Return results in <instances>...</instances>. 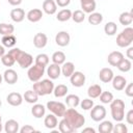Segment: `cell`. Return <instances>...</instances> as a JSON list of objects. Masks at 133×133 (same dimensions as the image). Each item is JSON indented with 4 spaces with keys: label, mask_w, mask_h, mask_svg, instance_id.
Returning <instances> with one entry per match:
<instances>
[{
    "label": "cell",
    "mask_w": 133,
    "mask_h": 133,
    "mask_svg": "<svg viewBox=\"0 0 133 133\" xmlns=\"http://www.w3.org/2000/svg\"><path fill=\"white\" fill-rule=\"evenodd\" d=\"M122 33H123L127 38H129L130 41H133V28H131V27H126V28L122 31Z\"/></svg>",
    "instance_id": "46"
},
{
    "label": "cell",
    "mask_w": 133,
    "mask_h": 133,
    "mask_svg": "<svg viewBox=\"0 0 133 133\" xmlns=\"http://www.w3.org/2000/svg\"><path fill=\"white\" fill-rule=\"evenodd\" d=\"M104 31H105V33L107 35L112 36V35H114L116 33L117 26H116V24L114 22H107L105 24V26H104Z\"/></svg>",
    "instance_id": "38"
},
{
    "label": "cell",
    "mask_w": 133,
    "mask_h": 133,
    "mask_svg": "<svg viewBox=\"0 0 133 133\" xmlns=\"http://www.w3.org/2000/svg\"><path fill=\"white\" fill-rule=\"evenodd\" d=\"M1 131H2V124L0 123V132H1Z\"/></svg>",
    "instance_id": "57"
},
{
    "label": "cell",
    "mask_w": 133,
    "mask_h": 133,
    "mask_svg": "<svg viewBox=\"0 0 133 133\" xmlns=\"http://www.w3.org/2000/svg\"><path fill=\"white\" fill-rule=\"evenodd\" d=\"M21 52H22V50L21 49H19V48H12L11 50H9L8 51V53L15 58V60L17 61V59H18V57H19V55L21 54Z\"/></svg>",
    "instance_id": "47"
},
{
    "label": "cell",
    "mask_w": 133,
    "mask_h": 133,
    "mask_svg": "<svg viewBox=\"0 0 133 133\" xmlns=\"http://www.w3.org/2000/svg\"><path fill=\"white\" fill-rule=\"evenodd\" d=\"M45 74V68L41 66L38 64H34V65H30L28 71H27V76L28 79L31 82H36L39 81L42 79V77Z\"/></svg>",
    "instance_id": "4"
},
{
    "label": "cell",
    "mask_w": 133,
    "mask_h": 133,
    "mask_svg": "<svg viewBox=\"0 0 133 133\" xmlns=\"http://www.w3.org/2000/svg\"><path fill=\"white\" fill-rule=\"evenodd\" d=\"M60 73H61V68L59 64H56V63L50 64L47 69V75L49 76V78L51 80H55V79L59 78Z\"/></svg>",
    "instance_id": "11"
},
{
    "label": "cell",
    "mask_w": 133,
    "mask_h": 133,
    "mask_svg": "<svg viewBox=\"0 0 133 133\" xmlns=\"http://www.w3.org/2000/svg\"><path fill=\"white\" fill-rule=\"evenodd\" d=\"M81 8L86 14H91L96 9V1L95 0H80Z\"/></svg>",
    "instance_id": "19"
},
{
    "label": "cell",
    "mask_w": 133,
    "mask_h": 133,
    "mask_svg": "<svg viewBox=\"0 0 133 133\" xmlns=\"http://www.w3.org/2000/svg\"><path fill=\"white\" fill-rule=\"evenodd\" d=\"M14 30H15L14 25L7 24V23H0V34H2V35L12 34Z\"/></svg>",
    "instance_id": "39"
},
{
    "label": "cell",
    "mask_w": 133,
    "mask_h": 133,
    "mask_svg": "<svg viewBox=\"0 0 133 133\" xmlns=\"http://www.w3.org/2000/svg\"><path fill=\"white\" fill-rule=\"evenodd\" d=\"M55 2L59 7H65V6H68L70 4L71 0H56Z\"/></svg>",
    "instance_id": "51"
},
{
    "label": "cell",
    "mask_w": 133,
    "mask_h": 133,
    "mask_svg": "<svg viewBox=\"0 0 133 133\" xmlns=\"http://www.w3.org/2000/svg\"><path fill=\"white\" fill-rule=\"evenodd\" d=\"M1 61H2V63H3L5 66H12V65L15 64V62H16L15 58H14L9 53L4 54V55L1 57Z\"/></svg>",
    "instance_id": "42"
},
{
    "label": "cell",
    "mask_w": 133,
    "mask_h": 133,
    "mask_svg": "<svg viewBox=\"0 0 133 133\" xmlns=\"http://www.w3.org/2000/svg\"><path fill=\"white\" fill-rule=\"evenodd\" d=\"M26 18L29 22H32V23H36L38 21H41V19L43 18V11L39 9V8H33V9H30L27 15H26Z\"/></svg>",
    "instance_id": "13"
},
{
    "label": "cell",
    "mask_w": 133,
    "mask_h": 133,
    "mask_svg": "<svg viewBox=\"0 0 133 133\" xmlns=\"http://www.w3.org/2000/svg\"><path fill=\"white\" fill-rule=\"evenodd\" d=\"M47 43H48V37H47V35L45 33L38 32L33 37V45L37 49H42V48L46 47Z\"/></svg>",
    "instance_id": "10"
},
{
    "label": "cell",
    "mask_w": 133,
    "mask_h": 133,
    "mask_svg": "<svg viewBox=\"0 0 133 133\" xmlns=\"http://www.w3.org/2000/svg\"><path fill=\"white\" fill-rule=\"evenodd\" d=\"M127 57L128 59H133V47H129L127 50Z\"/></svg>",
    "instance_id": "52"
},
{
    "label": "cell",
    "mask_w": 133,
    "mask_h": 133,
    "mask_svg": "<svg viewBox=\"0 0 133 133\" xmlns=\"http://www.w3.org/2000/svg\"><path fill=\"white\" fill-rule=\"evenodd\" d=\"M38 96H46L53 92L54 89V83L51 79H44L42 81L33 82V88H32Z\"/></svg>",
    "instance_id": "3"
},
{
    "label": "cell",
    "mask_w": 133,
    "mask_h": 133,
    "mask_svg": "<svg viewBox=\"0 0 133 133\" xmlns=\"http://www.w3.org/2000/svg\"><path fill=\"white\" fill-rule=\"evenodd\" d=\"M1 119H2V117H1V115H0V123H1Z\"/></svg>",
    "instance_id": "59"
},
{
    "label": "cell",
    "mask_w": 133,
    "mask_h": 133,
    "mask_svg": "<svg viewBox=\"0 0 133 133\" xmlns=\"http://www.w3.org/2000/svg\"><path fill=\"white\" fill-rule=\"evenodd\" d=\"M2 46L3 47H7V48H12L16 43H17V38L14 34H8V35H3L2 39H1Z\"/></svg>",
    "instance_id": "29"
},
{
    "label": "cell",
    "mask_w": 133,
    "mask_h": 133,
    "mask_svg": "<svg viewBox=\"0 0 133 133\" xmlns=\"http://www.w3.org/2000/svg\"><path fill=\"white\" fill-rule=\"evenodd\" d=\"M83 132L85 133V132H90V133H95L96 132V130L94 129V128H90V127H87V128H85V129H83Z\"/></svg>",
    "instance_id": "54"
},
{
    "label": "cell",
    "mask_w": 133,
    "mask_h": 133,
    "mask_svg": "<svg viewBox=\"0 0 133 133\" xmlns=\"http://www.w3.org/2000/svg\"><path fill=\"white\" fill-rule=\"evenodd\" d=\"M68 92V86L64 84H58L57 86H54L53 89V94L56 98H62L64 96H66Z\"/></svg>",
    "instance_id": "32"
},
{
    "label": "cell",
    "mask_w": 133,
    "mask_h": 133,
    "mask_svg": "<svg viewBox=\"0 0 133 133\" xmlns=\"http://www.w3.org/2000/svg\"><path fill=\"white\" fill-rule=\"evenodd\" d=\"M118 21L122 25L124 26H128L133 22V14L131 11H124L119 15L118 17Z\"/></svg>",
    "instance_id": "24"
},
{
    "label": "cell",
    "mask_w": 133,
    "mask_h": 133,
    "mask_svg": "<svg viewBox=\"0 0 133 133\" xmlns=\"http://www.w3.org/2000/svg\"><path fill=\"white\" fill-rule=\"evenodd\" d=\"M101 92H102V87L99 84H92L87 89V95H88V97L90 99L99 98V96L101 95Z\"/></svg>",
    "instance_id": "28"
},
{
    "label": "cell",
    "mask_w": 133,
    "mask_h": 133,
    "mask_svg": "<svg viewBox=\"0 0 133 133\" xmlns=\"http://www.w3.org/2000/svg\"><path fill=\"white\" fill-rule=\"evenodd\" d=\"M80 107L83 109V110H89L92 108L94 106V101L90 99V98H86V99H83L81 102H80Z\"/></svg>",
    "instance_id": "44"
},
{
    "label": "cell",
    "mask_w": 133,
    "mask_h": 133,
    "mask_svg": "<svg viewBox=\"0 0 133 133\" xmlns=\"http://www.w3.org/2000/svg\"><path fill=\"white\" fill-rule=\"evenodd\" d=\"M19 77H18V74L15 70H11V69H8L4 72L3 74V80L8 83V84H15L17 83Z\"/></svg>",
    "instance_id": "16"
},
{
    "label": "cell",
    "mask_w": 133,
    "mask_h": 133,
    "mask_svg": "<svg viewBox=\"0 0 133 133\" xmlns=\"http://www.w3.org/2000/svg\"><path fill=\"white\" fill-rule=\"evenodd\" d=\"M23 100H25L29 104H35L38 100V95L33 89H29V90L25 91V94L23 96Z\"/></svg>",
    "instance_id": "26"
},
{
    "label": "cell",
    "mask_w": 133,
    "mask_h": 133,
    "mask_svg": "<svg viewBox=\"0 0 133 133\" xmlns=\"http://www.w3.org/2000/svg\"><path fill=\"white\" fill-rule=\"evenodd\" d=\"M99 97H100V101L103 104H109L113 100V95L110 91H102Z\"/></svg>",
    "instance_id": "43"
},
{
    "label": "cell",
    "mask_w": 133,
    "mask_h": 133,
    "mask_svg": "<svg viewBox=\"0 0 133 133\" xmlns=\"http://www.w3.org/2000/svg\"><path fill=\"white\" fill-rule=\"evenodd\" d=\"M71 36L66 31H59L55 36V42L59 47H65L70 44Z\"/></svg>",
    "instance_id": "9"
},
{
    "label": "cell",
    "mask_w": 133,
    "mask_h": 133,
    "mask_svg": "<svg viewBox=\"0 0 133 133\" xmlns=\"http://www.w3.org/2000/svg\"><path fill=\"white\" fill-rule=\"evenodd\" d=\"M106 116V109L103 105H96L92 106L90 110V117L95 122H101Z\"/></svg>",
    "instance_id": "6"
},
{
    "label": "cell",
    "mask_w": 133,
    "mask_h": 133,
    "mask_svg": "<svg viewBox=\"0 0 133 133\" xmlns=\"http://www.w3.org/2000/svg\"><path fill=\"white\" fill-rule=\"evenodd\" d=\"M7 1L10 5H14V6H18L22 3V0H7Z\"/></svg>",
    "instance_id": "53"
},
{
    "label": "cell",
    "mask_w": 133,
    "mask_h": 133,
    "mask_svg": "<svg viewBox=\"0 0 133 133\" xmlns=\"http://www.w3.org/2000/svg\"><path fill=\"white\" fill-rule=\"evenodd\" d=\"M62 117H64L75 130L81 128L85 123V117L81 113H79L75 108L66 109Z\"/></svg>",
    "instance_id": "1"
},
{
    "label": "cell",
    "mask_w": 133,
    "mask_h": 133,
    "mask_svg": "<svg viewBox=\"0 0 133 133\" xmlns=\"http://www.w3.org/2000/svg\"><path fill=\"white\" fill-rule=\"evenodd\" d=\"M123 58H124V55H123L122 52H119V51H113V52H111V53L108 55L107 61H108V63H109L110 65L116 66Z\"/></svg>",
    "instance_id": "15"
},
{
    "label": "cell",
    "mask_w": 133,
    "mask_h": 133,
    "mask_svg": "<svg viewBox=\"0 0 133 133\" xmlns=\"http://www.w3.org/2000/svg\"><path fill=\"white\" fill-rule=\"evenodd\" d=\"M111 116L115 122H122L125 118V102L121 99L112 100L110 103Z\"/></svg>",
    "instance_id": "2"
},
{
    "label": "cell",
    "mask_w": 133,
    "mask_h": 133,
    "mask_svg": "<svg viewBox=\"0 0 133 133\" xmlns=\"http://www.w3.org/2000/svg\"><path fill=\"white\" fill-rule=\"evenodd\" d=\"M65 104L69 108H76L80 104V98L77 95H68L65 98Z\"/></svg>",
    "instance_id": "30"
},
{
    "label": "cell",
    "mask_w": 133,
    "mask_h": 133,
    "mask_svg": "<svg viewBox=\"0 0 133 133\" xmlns=\"http://www.w3.org/2000/svg\"><path fill=\"white\" fill-rule=\"evenodd\" d=\"M19 130V123L15 119H8L4 125V131L6 133H17Z\"/></svg>",
    "instance_id": "23"
},
{
    "label": "cell",
    "mask_w": 133,
    "mask_h": 133,
    "mask_svg": "<svg viewBox=\"0 0 133 133\" xmlns=\"http://www.w3.org/2000/svg\"><path fill=\"white\" fill-rule=\"evenodd\" d=\"M113 129V124L110 121H101L99 125V132L100 133H111Z\"/></svg>",
    "instance_id": "31"
},
{
    "label": "cell",
    "mask_w": 133,
    "mask_h": 133,
    "mask_svg": "<svg viewBox=\"0 0 133 133\" xmlns=\"http://www.w3.org/2000/svg\"><path fill=\"white\" fill-rule=\"evenodd\" d=\"M2 80H3V76H2L1 74H0V84L2 83Z\"/></svg>",
    "instance_id": "56"
},
{
    "label": "cell",
    "mask_w": 133,
    "mask_h": 133,
    "mask_svg": "<svg viewBox=\"0 0 133 133\" xmlns=\"http://www.w3.org/2000/svg\"><path fill=\"white\" fill-rule=\"evenodd\" d=\"M116 66H117V69H118L121 72L127 73V72H129V71L131 70V68H132V63H131V60H130V59L123 58Z\"/></svg>",
    "instance_id": "35"
},
{
    "label": "cell",
    "mask_w": 133,
    "mask_h": 133,
    "mask_svg": "<svg viewBox=\"0 0 133 133\" xmlns=\"http://www.w3.org/2000/svg\"><path fill=\"white\" fill-rule=\"evenodd\" d=\"M17 62L19 63V65H20L22 69H27V68H29L30 65H32L33 57H32L31 54L22 51L21 54L19 55L18 59H17Z\"/></svg>",
    "instance_id": "7"
},
{
    "label": "cell",
    "mask_w": 133,
    "mask_h": 133,
    "mask_svg": "<svg viewBox=\"0 0 133 133\" xmlns=\"http://www.w3.org/2000/svg\"><path fill=\"white\" fill-rule=\"evenodd\" d=\"M52 61L53 63H56V64H62L63 62H65V54L61 51H56L53 53L52 55Z\"/></svg>",
    "instance_id": "37"
},
{
    "label": "cell",
    "mask_w": 133,
    "mask_h": 133,
    "mask_svg": "<svg viewBox=\"0 0 133 133\" xmlns=\"http://www.w3.org/2000/svg\"><path fill=\"white\" fill-rule=\"evenodd\" d=\"M103 21V16L100 12H91L88 16V23L91 25H99Z\"/></svg>",
    "instance_id": "34"
},
{
    "label": "cell",
    "mask_w": 133,
    "mask_h": 133,
    "mask_svg": "<svg viewBox=\"0 0 133 133\" xmlns=\"http://www.w3.org/2000/svg\"><path fill=\"white\" fill-rule=\"evenodd\" d=\"M75 72V64L71 61H66V62H63L62 63V66H61V73L62 75L65 77V78H70L71 75Z\"/></svg>",
    "instance_id": "22"
},
{
    "label": "cell",
    "mask_w": 133,
    "mask_h": 133,
    "mask_svg": "<svg viewBox=\"0 0 133 133\" xmlns=\"http://www.w3.org/2000/svg\"><path fill=\"white\" fill-rule=\"evenodd\" d=\"M47 109L53 113L54 115L58 116V117H62L65 110H66V107L63 103L61 102H57V101H49L47 103Z\"/></svg>",
    "instance_id": "5"
},
{
    "label": "cell",
    "mask_w": 133,
    "mask_h": 133,
    "mask_svg": "<svg viewBox=\"0 0 133 133\" xmlns=\"http://www.w3.org/2000/svg\"><path fill=\"white\" fill-rule=\"evenodd\" d=\"M126 122L129 124V125H133V110H129L126 114Z\"/></svg>",
    "instance_id": "50"
},
{
    "label": "cell",
    "mask_w": 133,
    "mask_h": 133,
    "mask_svg": "<svg viewBox=\"0 0 133 133\" xmlns=\"http://www.w3.org/2000/svg\"><path fill=\"white\" fill-rule=\"evenodd\" d=\"M44 125L46 128L50 129V130H53L57 125H58V121H57V116L54 115L53 113L51 114H48L45 119H44Z\"/></svg>",
    "instance_id": "21"
},
{
    "label": "cell",
    "mask_w": 133,
    "mask_h": 133,
    "mask_svg": "<svg viewBox=\"0 0 133 133\" xmlns=\"http://www.w3.org/2000/svg\"><path fill=\"white\" fill-rule=\"evenodd\" d=\"M75 23H82L85 19V12L81 9H77L74 12H72V18Z\"/></svg>",
    "instance_id": "41"
},
{
    "label": "cell",
    "mask_w": 133,
    "mask_h": 133,
    "mask_svg": "<svg viewBox=\"0 0 133 133\" xmlns=\"http://www.w3.org/2000/svg\"><path fill=\"white\" fill-rule=\"evenodd\" d=\"M10 18L14 22L20 23L25 19V10L23 8H14L10 11Z\"/></svg>",
    "instance_id": "20"
},
{
    "label": "cell",
    "mask_w": 133,
    "mask_h": 133,
    "mask_svg": "<svg viewBox=\"0 0 133 133\" xmlns=\"http://www.w3.org/2000/svg\"><path fill=\"white\" fill-rule=\"evenodd\" d=\"M70 81L72 83L73 86L75 87H81L85 84V75L82 72L79 71H75L71 77H70Z\"/></svg>",
    "instance_id": "8"
},
{
    "label": "cell",
    "mask_w": 133,
    "mask_h": 133,
    "mask_svg": "<svg viewBox=\"0 0 133 133\" xmlns=\"http://www.w3.org/2000/svg\"><path fill=\"white\" fill-rule=\"evenodd\" d=\"M72 18V11L70 9H61L60 11H58L57 16H56V19L59 21V22H65V21H69L70 19Z\"/></svg>",
    "instance_id": "33"
},
{
    "label": "cell",
    "mask_w": 133,
    "mask_h": 133,
    "mask_svg": "<svg viewBox=\"0 0 133 133\" xmlns=\"http://www.w3.org/2000/svg\"><path fill=\"white\" fill-rule=\"evenodd\" d=\"M112 132H114V133H127L128 132V128H127V126L125 124L118 122V124L113 126Z\"/></svg>",
    "instance_id": "45"
},
{
    "label": "cell",
    "mask_w": 133,
    "mask_h": 133,
    "mask_svg": "<svg viewBox=\"0 0 133 133\" xmlns=\"http://www.w3.org/2000/svg\"><path fill=\"white\" fill-rule=\"evenodd\" d=\"M4 54H5V49H4V47H3L2 45H0V58H1Z\"/></svg>",
    "instance_id": "55"
},
{
    "label": "cell",
    "mask_w": 133,
    "mask_h": 133,
    "mask_svg": "<svg viewBox=\"0 0 133 133\" xmlns=\"http://www.w3.org/2000/svg\"><path fill=\"white\" fill-rule=\"evenodd\" d=\"M43 10L47 15H54L57 10V4L54 0H45L43 2Z\"/></svg>",
    "instance_id": "18"
},
{
    "label": "cell",
    "mask_w": 133,
    "mask_h": 133,
    "mask_svg": "<svg viewBox=\"0 0 133 133\" xmlns=\"http://www.w3.org/2000/svg\"><path fill=\"white\" fill-rule=\"evenodd\" d=\"M58 130H59L61 133H73V132L76 131V130L70 125V123H69L64 117L58 123Z\"/></svg>",
    "instance_id": "25"
},
{
    "label": "cell",
    "mask_w": 133,
    "mask_h": 133,
    "mask_svg": "<svg viewBox=\"0 0 133 133\" xmlns=\"http://www.w3.org/2000/svg\"><path fill=\"white\" fill-rule=\"evenodd\" d=\"M113 76H114V74H113L112 70L109 69V68H103V69L100 71V73H99V78H100V80H101L102 82H104V83L111 82Z\"/></svg>",
    "instance_id": "17"
},
{
    "label": "cell",
    "mask_w": 133,
    "mask_h": 133,
    "mask_svg": "<svg viewBox=\"0 0 133 133\" xmlns=\"http://www.w3.org/2000/svg\"><path fill=\"white\" fill-rule=\"evenodd\" d=\"M111 82H112L113 88H114L115 90H118V91L123 90V89L125 88V86L127 85V80H126V78L123 77V76H119V75H118V76H113Z\"/></svg>",
    "instance_id": "14"
},
{
    "label": "cell",
    "mask_w": 133,
    "mask_h": 133,
    "mask_svg": "<svg viewBox=\"0 0 133 133\" xmlns=\"http://www.w3.org/2000/svg\"><path fill=\"white\" fill-rule=\"evenodd\" d=\"M132 44V41H130L129 38H127L122 32L116 36V45L121 48H126L128 46H130Z\"/></svg>",
    "instance_id": "36"
},
{
    "label": "cell",
    "mask_w": 133,
    "mask_h": 133,
    "mask_svg": "<svg viewBox=\"0 0 133 133\" xmlns=\"http://www.w3.org/2000/svg\"><path fill=\"white\" fill-rule=\"evenodd\" d=\"M125 94L128 97H133V83H129L128 85L125 86Z\"/></svg>",
    "instance_id": "49"
},
{
    "label": "cell",
    "mask_w": 133,
    "mask_h": 133,
    "mask_svg": "<svg viewBox=\"0 0 133 133\" xmlns=\"http://www.w3.org/2000/svg\"><path fill=\"white\" fill-rule=\"evenodd\" d=\"M6 101L11 106H20L23 102V96L19 92H10L6 97Z\"/></svg>",
    "instance_id": "12"
},
{
    "label": "cell",
    "mask_w": 133,
    "mask_h": 133,
    "mask_svg": "<svg viewBox=\"0 0 133 133\" xmlns=\"http://www.w3.org/2000/svg\"><path fill=\"white\" fill-rule=\"evenodd\" d=\"M20 132L21 133H31V132H36V130L30 125H25L20 129Z\"/></svg>",
    "instance_id": "48"
},
{
    "label": "cell",
    "mask_w": 133,
    "mask_h": 133,
    "mask_svg": "<svg viewBox=\"0 0 133 133\" xmlns=\"http://www.w3.org/2000/svg\"><path fill=\"white\" fill-rule=\"evenodd\" d=\"M49 63V56L45 53H41L38 55H36L35 57V64H38L41 66H47Z\"/></svg>",
    "instance_id": "40"
},
{
    "label": "cell",
    "mask_w": 133,
    "mask_h": 133,
    "mask_svg": "<svg viewBox=\"0 0 133 133\" xmlns=\"http://www.w3.org/2000/svg\"><path fill=\"white\" fill-rule=\"evenodd\" d=\"M45 112H46V108L42 104H34L32 106V108H31V113L36 118L43 117L45 115Z\"/></svg>",
    "instance_id": "27"
},
{
    "label": "cell",
    "mask_w": 133,
    "mask_h": 133,
    "mask_svg": "<svg viewBox=\"0 0 133 133\" xmlns=\"http://www.w3.org/2000/svg\"><path fill=\"white\" fill-rule=\"evenodd\" d=\"M1 105H2V102H1V100H0V107H1Z\"/></svg>",
    "instance_id": "58"
}]
</instances>
